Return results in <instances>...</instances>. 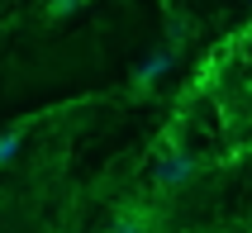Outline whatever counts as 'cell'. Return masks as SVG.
<instances>
[{
  "label": "cell",
  "mask_w": 252,
  "mask_h": 233,
  "mask_svg": "<svg viewBox=\"0 0 252 233\" xmlns=\"http://www.w3.org/2000/svg\"><path fill=\"white\" fill-rule=\"evenodd\" d=\"M190 171H195V162H190L186 152H176V157H167V162L157 166V181H162V186H181Z\"/></svg>",
  "instance_id": "6da1fadb"
},
{
  "label": "cell",
  "mask_w": 252,
  "mask_h": 233,
  "mask_svg": "<svg viewBox=\"0 0 252 233\" xmlns=\"http://www.w3.org/2000/svg\"><path fill=\"white\" fill-rule=\"evenodd\" d=\"M105 233H153V224L143 219V214H119V219H114Z\"/></svg>",
  "instance_id": "7a4b0ae2"
},
{
  "label": "cell",
  "mask_w": 252,
  "mask_h": 233,
  "mask_svg": "<svg viewBox=\"0 0 252 233\" xmlns=\"http://www.w3.org/2000/svg\"><path fill=\"white\" fill-rule=\"evenodd\" d=\"M167 62H171L167 53H157L153 62H148V67L138 71V81H133V86H138V91H148V86H153V76H162V71H167Z\"/></svg>",
  "instance_id": "3957f363"
},
{
  "label": "cell",
  "mask_w": 252,
  "mask_h": 233,
  "mask_svg": "<svg viewBox=\"0 0 252 233\" xmlns=\"http://www.w3.org/2000/svg\"><path fill=\"white\" fill-rule=\"evenodd\" d=\"M14 152H19V129H10V133H5V138H0V166H5V162H10V157H14Z\"/></svg>",
  "instance_id": "277c9868"
},
{
  "label": "cell",
  "mask_w": 252,
  "mask_h": 233,
  "mask_svg": "<svg viewBox=\"0 0 252 233\" xmlns=\"http://www.w3.org/2000/svg\"><path fill=\"white\" fill-rule=\"evenodd\" d=\"M71 10H81V0H48V14H53V19H62V14H71Z\"/></svg>",
  "instance_id": "5b68a950"
}]
</instances>
